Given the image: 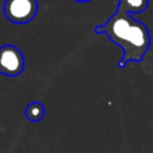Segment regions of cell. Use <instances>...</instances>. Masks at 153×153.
<instances>
[{
  "instance_id": "5b68a950",
  "label": "cell",
  "mask_w": 153,
  "mask_h": 153,
  "mask_svg": "<svg viewBox=\"0 0 153 153\" xmlns=\"http://www.w3.org/2000/svg\"><path fill=\"white\" fill-rule=\"evenodd\" d=\"M25 116L31 122H38L44 116V108L38 102H32L25 108Z\"/></svg>"
},
{
  "instance_id": "6da1fadb",
  "label": "cell",
  "mask_w": 153,
  "mask_h": 153,
  "mask_svg": "<svg viewBox=\"0 0 153 153\" xmlns=\"http://www.w3.org/2000/svg\"><path fill=\"white\" fill-rule=\"evenodd\" d=\"M94 31L105 33L122 48L123 57L118 62L121 68L129 61H141L151 44V36L146 25L122 11H116L105 24L97 26Z\"/></svg>"
},
{
  "instance_id": "3957f363",
  "label": "cell",
  "mask_w": 153,
  "mask_h": 153,
  "mask_svg": "<svg viewBox=\"0 0 153 153\" xmlns=\"http://www.w3.org/2000/svg\"><path fill=\"white\" fill-rule=\"evenodd\" d=\"M24 69V56L19 48L6 44L0 47V73L7 76H17Z\"/></svg>"
},
{
  "instance_id": "8992f818",
  "label": "cell",
  "mask_w": 153,
  "mask_h": 153,
  "mask_svg": "<svg viewBox=\"0 0 153 153\" xmlns=\"http://www.w3.org/2000/svg\"><path fill=\"white\" fill-rule=\"evenodd\" d=\"M75 1H79V2H86V1H91V0H75Z\"/></svg>"
},
{
  "instance_id": "7a4b0ae2",
  "label": "cell",
  "mask_w": 153,
  "mask_h": 153,
  "mask_svg": "<svg viewBox=\"0 0 153 153\" xmlns=\"http://www.w3.org/2000/svg\"><path fill=\"white\" fill-rule=\"evenodd\" d=\"M5 17L14 24H25L33 19L37 13L36 0H5Z\"/></svg>"
},
{
  "instance_id": "277c9868",
  "label": "cell",
  "mask_w": 153,
  "mask_h": 153,
  "mask_svg": "<svg viewBox=\"0 0 153 153\" xmlns=\"http://www.w3.org/2000/svg\"><path fill=\"white\" fill-rule=\"evenodd\" d=\"M149 4V0H118L117 11L126 13H140L143 12Z\"/></svg>"
}]
</instances>
